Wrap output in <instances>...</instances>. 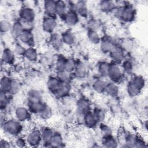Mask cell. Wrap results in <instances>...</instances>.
<instances>
[{"mask_svg": "<svg viewBox=\"0 0 148 148\" xmlns=\"http://www.w3.org/2000/svg\"><path fill=\"white\" fill-rule=\"evenodd\" d=\"M105 91L110 96L115 97L119 92V87L114 83L106 84Z\"/></svg>", "mask_w": 148, "mask_h": 148, "instance_id": "f546056e", "label": "cell"}, {"mask_svg": "<svg viewBox=\"0 0 148 148\" xmlns=\"http://www.w3.org/2000/svg\"><path fill=\"white\" fill-rule=\"evenodd\" d=\"M24 56L27 60L31 61H35L38 58V53L33 47H29L26 49Z\"/></svg>", "mask_w": 148, "mask_h": 148, "instance_id": "4dcf8cb0", "label": "cell"}, {"mask_svg": "<svg viewBox=\"0 0 148 148\" xmlns=\"http://www.w3.org/2000/svg\"><path fill=\"white\" fill-rule=\"evenodd\" d=\"M24 30L23 25L20 21H16L12 24L11 29V34L13 37L18 38L20 35Z\"/></svg>", "mask_w": 148, "mask_h": 148, "instance_id": "cb8c5ba5", "label": "cell"}, {"mask_svg": "<svg viewBox=\"0 0 148 148\" xmlns=\"http://www.w3.org/2000/svg\"><path fill=\"white\" fill-rule=\"evenodd\" d=\"M23 43L29 46V47H33L34 40L33 34L30 30L24 29L18 38Z\"/></svg>", "mask_w": 148, "mask_h": 148, "instance_id": "30bf717a", "label": "cell"}, {"mask_svg": "<svg viewBox=\"0 0 148 148\" xmlns=\"http://www.w3.org/2000/svg\"><path fill=\"white\" fill-rule=\"evenodd\" d=\"M93 113L98 123L103 121V120L105 119V114L101 109H97Z\"/></svg>", "mask_w": 148, "mask_h": 148, "instance_id": "f907efd6", "label": "cell"}, {"mask_svg": "<svg viewBox=\"0 0 148 148\" xmlns=\"http://www.w3.org/2000/svg\"><path fill=\"white\" fill-rule=\"evenodd\" d=\"M108 76L114 83L120 82L122 79L123 72L121 68L116 63L110 64Z\"/></svg>", "mask_w": 148, "mask_h": 148, "instance_id": "3957f363", "label": "cell"}, {"mask_svg": "<svg viewBox=\"0 0 148 148\" xmlns=\"http://www.w3.org/2000/svg\"><path fill=\"white\" fill-rule=\"evenodd\" d=\"M75 10L77 14L83 17H86L88 14V8L85 1H79L75 4Z\"/></svg>", "mask_w": 148, "mask_h": 148, "instance_id": "2e32d148", "label": "cell"}, {"mask_svg": "<svg viewBox=\"0 0 148 148\" xmlns=\"http://www.w3.org/2000/svg\"><path fill=\"white\" fill-rule=\"evenodd\" d=\"M2 60L5 64L8 65L13 64L15 60V53L9 49H4L2 53Z\"/></svg>", "mask_w": 148, "mask_h": 148, "instance_id": "9a60e30c", "label": "cell"}, {"mask_svg": "<svg viewBox=\"0 0 148 148\" xmlns=\"http://www.w3.org/2000/svg\"><path fill=\"white\" fill-rule=\"evenodd\" d=\"M99 8L103 12H110L115 9V4L111 1H102L99 3Z\"/></svg>", "mask_w": 148, "mask_h": 148, "instance_id": "d4e9b609", "label": "cell"}, {"mask_svg": "<svg viewBox=\"0 0 148 148\" xmlns=\"http://www.w3.org/2000/svg\"><path fill=\"white\" fill-rule=\"evenodd\" d=\"M9 94L4 93L1 92V96H0V106L1 110L3 111L5 110L9 104L10 99L8 95Z\"/></svg>", "mask_w": 148, "mask_h": 148, "instance_id": "8d00e7d4", "label": "cell"}, {"mask_svg": "<svg viewBox=\"0 0 148 148\" xmlns=\"http://www.w3.org/2000/svg\"><path fill=\"white\" fill-rule=\"evenodd\" d=\"M28 102H36L42 101L40 92L36 90H32L29 91L28 95Z\"/></svg>", "mask_w": 148, "mask_h": 148, "instance_id": "484cf974", "label": "cell"}, {"mask_svg": "<svg viewBox=\"0 0 148 148\" xmlns=\"http://www.w3.org/2000/svg\"><path fill=\"white\" fill-rule=\"evenodd\" d=\"M102 144L106 147H115L117 146L118 142L112 135L102 138Z\"/></svg>", "mask_w": 148, "mask_h": 148, "instance_id": "83f0119b", "label": "cell"}, {"mask_svg": "<svg viewBox=\"0 0 148 148\" xmlns=\"http://www.w3.org/2000/svg\"><path fill=\"white\" fill-rule=\"evenodd\" d=\"M43 29L47 32H53L57 27V22L54 17L46 16L42 21Z\"/></svg>", "mask_w": 148, "mask_h": 148, "instance_id": "ba28073f", "label": "cell"}, {"mask_svg": "<svg viewBox=\"0 0 148 148\" xmlns=\"http://www.w3.org/2000/svg\"><path fill=\"white\" fill-rule=\"evenodd\" d=\"M30 111L25 107H18L15 110L16 119L20 122L25 121L29 120L30 117Z\"/></svg>", "mask_w": 148, "mask_h": 148, "instance_id": "9c48e42d", "label": "cell"}, {"mask_svg": "<svg viewBox=\"0 0 148 148\" xmlns=\"http://www.w3.org/2000/svg\"><path fill=\"white\" fill-rule=\"evenodd\" d=\"M99 123L93 112L88 111L84 115L83 124L90 128H94Z\"/></svg>", "mask_w": 148, "mask_h": 148, "instance_id": "4fadbf2b", "label": "cell"}, {"mask_svg": "<svg viewBox=\"0 0 148 148\" xmlns=\"http://www.w3.org/2000/svg\"><path fill=\"white\" fill-rule=\"evenodd\" d=\"M12 143L8 141V140H6L5 139H2L0 142V147L1 148H9L11 147Z\"/></svg>", "mask_w": 148, "mask_h": 148, "instance_id": "f5cc1de1", "label": "cell"}, {"mask_svg": "<svg viewBox=\"0 0 148 148\" xmlns=\"http://www.w3.org/2000/svg\"><path fill=\"white\" fill-rule=\"evenodd\" d=\"M106 84L107 83H106L103 80L98 79L94 82L92 84V88L97 92L101 93L105 91Z\"/></svg>", "mask_w": 148, "mask_h": 148, "instance_id": "1f68e13d", "label": "cell"}, {"mask_svg": "<svg viewBox=\"0 0 148 148\" xmlns=\"http://www.w3.org/2000/svg\"><path fill=\"white\" fill-rule=\"evenodd\" d=\"M66 12V5L65 2L62 1H56V15L64 18Z\"/></svg>", "mask_w": 148, "mask_h": 148, "instance_id": "603a6c76", "label": "cell"}, {"mask_svg": "<svg viewBox=\"0 0 148 148\" xmlns=\"http://www.w3.org/2000/svg\"><path fill=\"white\" fill-rule=\"evenodd\" d=\"M99 130L102 138L112 135V130L106 124L102 123L99 126Z\"/></svg>", "mask_w": 148, "mask_h": 148, "instance_id": "f6af8a7d", "label": "cell"}, {"mask_svg": "<svg viewBox=\"0 0 148 148\" xmlns=\"http://www.w3.org/2000/svg\"><path fill=\"white\" fill-rule=\"evenodd\" d=\"M124 51H130L132 48V43L129 39H124L120 46Z\"/></svg>", "mask_w": 148, "mask_h": 148, "instance_id": "681fc988", "label": "cell"}, {"mask_svg": "<svg viewBox=\"0 0 148 148\" xmlns=\"http://www.w3.org/2000/svg\"><path fill=\"white\" fill-rule=\"evenodd\" d=\"M61 82L57 77V76L50 77L47 82V88L51 92L54 94H57Z\"/></svg>", "mask_w": 148, "mask_h": 148, "instance_id": "7c38bea8", "label": "cell"}, {"mask_svg": "<svg viewBox=\"0 0 148 148\" xmlns=\"http://www.w3.org/2000/svg\"><path fill=\"white\" fill-rule=\"evenodd\" d=\"M12 24L7 20L3 19L0 22V31L2 34L6 33L11 31Z\"/></svg>", "mask_w": 148, "mask_h": 148, "instance_id": "ab89813d", "label": "cell"}, {"mask_svg": "<svg viewBox=\"0 0 148 148\" xmlns=\"http://www.w3.org/2000/svg\"><path fill=\"white\" fill-rule=\"evenodd\" d=\"M63 143V138L58 132H54L50 145L53 147H60Z\"/></svg>", "mask_w": 148, "mask_h": 148, "instance_id": "836d02e7", "label": "cell"}, {"mask_svg": "<svg viewBox=\"0 0 148 148\" xmlns=\"http://www.w3.org/2000/svg\"><path fill=\"white\" fill-rule=\"evenodd\" d=\"M65 61L66 58L62 56H60L58 58L56 62V68L57 69V71L64 70Z\"/></svg>", "mask_w": 148, "mask_h": 148, "instance_id": "7dc6e473", "label": "cell"}, {"mask_svg": "<svg viewBox=\"0 0 148 148\" xmlns=\"http://www.w3.org/2000/svg\"><path fill=\"white\" fill-rule=\"evenodd\" d=\"M17 119H9L1 125L4 132L13 136H18L23 130V125Z\"/></svg>", "mask_w": 148, "mask_h": 148, "instance_id": "6da1fadb", "label": "cell"}, {"mask_svg": "<svg viewBox=\"0 0 148 148\" xmlns=\"http://www.w3.org/2000/svg\"><path fill=\"white\" fill-rule=\"evenodd\" d=\"M77 111L86 113L90 108V103L89 101L84 98H80L76 102Z\"/></svg>", "mask_w": 148, "mask_h": 148, "instance_id": "e0dca14e", "label": "cell"}, {"mask_svg": "<svg viewBox=\"0 0 148 148\" xmlns=\"http://www.w3.org/2000/svg\"><path fill=\"white\" fill-rule=\"evenodd\" d=\"M76 65V62L75 61L73 58H68L66 59L64 71L71 73L72 72L74 71L75 66Z\"/></svg>", "mask_w": 148, "mask_h": 148, "instance_id": "60d3db41", "label": "cell"}, {"mask_svg": "<svg viewBox=\"0 0 148 148\" xmlns=\"http://www.w3.org/2000/svg\"><path fill=\"white\" fill-rule=\"evenodd\" d=\"M116 15L126 22H130L134 20L135 16V11L131 5H125L117 9Z\"/></svg>", "mask_w": 148, "mask_h": 148, "instance_id": "7a4b0ae2", "label": "cell"}, {"mask_svg": "<svg viewBox=\"0 0 148 148\" xmlns=\"http://www.w3.org/2000/svg\"><path fill=\"white\" fill-rule=\"evenodd\" d=\"M122 71L127 74H131L133 71V65L129 60L124 61L122 64Z\"/></svg>", "mask_w": 148, "mask_h": 148, "instance_id": "ee69618b", "label": "cell"}, {"mask_svg": "<svg viewBox=\"0 0 148 148\" xmlns=\"http://www.w3.org/2000/svg\"><path fill=\"white\" fill-rule=\"evenodd\" d=\"M87 37L88 40L93 44L99 43L101 39L97 31H88L87 32Z\"/></svg>", "mask_w": 148, "mask_h": 148, "instance_id": "f35d334b", "label": "cell"}, {"mask_svg": "<svg viewBox=\"0 0 148 148\" xmlns=\"http://www.w3.org/2000/svg\"><path fill=\"white\" fill-rule=\"evenodd\" d=\"M14 144L17 147H25L26 146V144H27V142L26 139L18 136L14 140Z\"/></svg>", "mask_w": 148, "mask_h": 148, "instance_id": "816d5d0a", "label": "cell"}, {"mask_svg": "<svg viewBox=\"0 0 148 148\" xmlns=\"http://www.w3.org/2000/svg\"><path fill=\"white\" fill-rule=\"evenodd\" d=\"M71 89V86L69 82H61L58 91L57 92V95L60 97H64L69 95Z\"/></svg>", "mask_w": 148, "mask_h": 148, "instance_id": "44dd1931", "label": "cell"}, {"mask_svg": "<svg viewBox=\"0 0 148 148\" xmlns=\"http://www.w3.org/2000/svg\"><path fill=\"white\" fill-rule=\"evenodd\" d=\"M20 17L21 21L32 23L35 19V13L33 9L28 6H25L21 9Z\"/></svg>", "mask_w": 148, "mask_h": 148, "instance_id": "5b68a950", "label": "cell"}, {"mask_svg": "<svg viewBox=\"0 0 148 148\" xmlns=\"http://www.w3.org/2000/svg\"><path fill=\"white\" fill-rule=\"evenodd\" d=\"M27 144L32 146H37L42 142L41 131L38 129L32 130L26 138Z\"/></svg>", "mask_w": 148, "mask_h": 148, "instance_id": "277c9868", "label": "cell"}, {"mask_svg": "<svg viewBox=\"0 0 148 148\" xmlns=\"http://www.w3.org/2000/svg\"><path fill=\"white\" fill-rule=\"evenodd\" d=\"M12 80V79H11L10 77L6 76H3L1 77L0 82L1 92L9 94L11 86Z\"/></svg>", "mask_w": 148, "mask_h": 148, "instance_id": "d6986e66", "label": "cell"}, {"mask_svg": "<svg viewBox=\"0 0 148 148\" xmlns=\"http://www.w3.org/2000/svg\"><path fill=\"white\" fill-rule=\"evenodd\" d=\"M71 73L68 72L64 70L57 71V77L63 82H69L71 79Z\"/></svg>", "mask_w": 148, "mask_h": 148, "instance_id": "b9f144b4", "label": "cell"}, {"mask_svg": "<svg viewBox=\"0 0 148 148\" xmlns=\"http://www.w3.org/2000/svg\"><path fill=\"white\" fill-rule=\"evenodd\" d=\"M50 42L51 46L56 49L61 48L63 43L61 36L57 34H54L51 35Z\"/></svg>", "mask_w": 148, "mask_h": 148, "instance_id": "4316f807", "label": "cell"}, {"mask_svg": "<svg viewBox=\"0 0 148 148\" xmlns=\"http://www.w3.org/2000/svg\"><path fill=\"white\" fill-rule=\"evenodd\" d=\"M20 90H21L20 83L17 80L12 79L9 94L16 95L20 92Z\"/></svg>", "mask_w": 148, "mask_h": 148, "instance_id": "74e56055", "label": "cell"}, {"mask_svg": "<svg viewBox=\"0 0 148 148\" xmlns=\"http://www.w3.org/2000/svg\"><path fill=\"white\" fill-rule=\"evenodd\" d=\"M116 46L113 40L109 37L107 36L101 39L100 47L103 52L109 53Z\"/></svg>", "mask_w": 148, "mask_h": 148, "instance_id": "8fae6325", "label": "cell"}, {"mask_svg": "<svg viewBox=\"0 0 148 148\" xmlns=\"http://www.w3.org/2000/svg\"><path fill=\"white\" fill-rule=\"evenodd\" d=\"M75 74L78 77H82L86 73V67L84 64L81 61L76 62V65L74 70Z\"/></svg>", "mask_w": 148, "mask_h": 148, "instance_id": "f1b7e54d", "label": "cell"}, {"mask_svg": "<svg viewBox=\"0 0 148 148\" xmlns=\"http://www.w3.org/2000/svg\"><path fill=\"white\" fill-rule=\"evenodd\" d=\"M100 24L99 21L95 19H91L87 22V28L88 31H97L99 29Z\"/></svg>", "mask_w": 148, "mask_h": 148, "instance_id": "7bdbcfd3", "label": "cell"}, {"mask_svg": "<svg viewBox=\"0 0 148 148\" xmlns=\"http://www.w3.org/2000/svg\"><path fill=\"white\" fill-rule=\"evenodd\" d=\"M110 64L107 62H101L98 66V72L102 76H108Z\"/></svg>", "mask_w": 148, "mask_h": 148, "instance_id": "d590c367", "label": "cell"}, {"mask_svg": "<svg viewBox=\"0 0 148 148\" xmlns=\"http://www.w3.org/2000/svg\"><path fill=\"white\" fill-rule=\"evenodd\" d=\"M127 90L130 96L135 97L138 95L140 93L141 89H140L138 87H137L135 84H134L132 82L130 81L127 85Z\"/></svg>", "mask_w": 148, "mask_h": 148, "instance_id": "d6a6232c", "label": "cell"}, {"mask_svg": "<svg viewBox=\"0 0 148 148\" xmlns=\"http://www.w3.org/2000/svg\"><path fill=\"white\" fill-rule=\"evenodd\" d=\"M44 10L47 16L54 17L56 13V1L52 0L45 1L43 4Z\"/></svg>", "mask_w": 148, "mask_h": 148, "instance_id": "5bb4252c", "label": "cell"}, {"mask_svg": "<svg viewBox=\"0 0 148 148\" xmlns=\"http://www.w3.org/2000/svg\"><path fill=\"white\" fill-rule=\"evenodd\" d=\"M63 18L67 25L69 26H73L79 21V15L75 10L70 9L66 12Z\"/></svg>", "mask_w": 148, "mask_h": 148, "instance_id": "52a82bcc", "label": "cell"}, {"mask_svg": "<svg viewBox=\"0 0 148 148\" xmlns=\"http://www.w3.org/2000/svg\"><path fill=\"white\" fill-rule=\"evenodd\" d=\"M38 114H39L41 119L43 120H47L52 116L53 111L49 106L46 105L45 108Z\"/></svg>", "mask_w": 148, "mask_h": 148, "instance_id": "e575fe53", "label": "cell"}, {"mask_svg": "<svg viewBox=\"0 0 148 148\" xmlns=\"http://www.w3.org/2000/svg\"><path fill=\"white\" fill-rule=\"evenodd\" d=\"M25 50H26V49L24 47H23V46L20 43H16L14 45V49H13L14 53L20 56H23V55L24 56L25 54Z\"/></svg>", "mask_w": 148, "mask_h": 148, "instance_id": "c3c4849f", "label": "cell"}, {"mask_svg": "<svg viewBox=\"0 0 148 148\" xmlns=\"http://www.w3.org/2000/svg\"><path fill=\"white\" fill-rule=\"evenodd\" d=\"M124 51L120 46H116L109 53L111 59L114 63L117 64L123 61L124 58Z\"/></svg>", "mask_w": 148, "mask_h": 148, "instance_id": "8992f818", "label": "cell"}, {"mask_svg": "<svg viewBox=\"0 0 148 148\" xmlns=\"http://www.w3.org/2000/svg\"><path fill=\"white\" fill-rule=\"evenodd\" d=\"M131 82H132L134 84L138 87L140 89H142L145 86V80L143 77L140 76H136L134 77Z\"/></svg>", "mask_w": 148, "mask_h": 148, "instance_id": "bcb514c9", "label": "cell"}, {"mask_svg": "<svg viewBox=\"0 0 148 148\" xmlns=\"http://www.w3.org/2000/svg\"><path fill=\"white\" fill-rule=\"evenodd\" d=\"M61 38L63 43L68 45H72L76 42V36L71 31H65L61 34Z\"/></svg>", "mask_w": 148, "mask_h": 148, "instance_id": "ffe728a7", "label": "cell"}, {"mask_svg": "<svg viewBox=\"0 0 148 148\" xmlns=\"http://www.w3.org/2000/svg\"><path fill=\"white\" fill-rule=\"evenodd\" d=\"M28 110L31 113L38 114L46 106V104L42 101L36 102H28Z\"/></svg>", "mask_w": 148, "mask_h": 148, "instance_id": "7402d4cb", "label": "cell"}, {"mask_svg": "<svg viewBox=\"0 0 148 148\" xmlns=\"http://www.w3.org/2000/svg\"><path fill=\"white\" fill-rule=\"evenodd\" d=\"M54 132L49 127H45L41 131L42 140L43 143L50 145Z\"/></svg>", "mask_w": 148, "mask_h": 148, "instance_id": "ac0fdd59", "label": "cell"}]
</instances>
